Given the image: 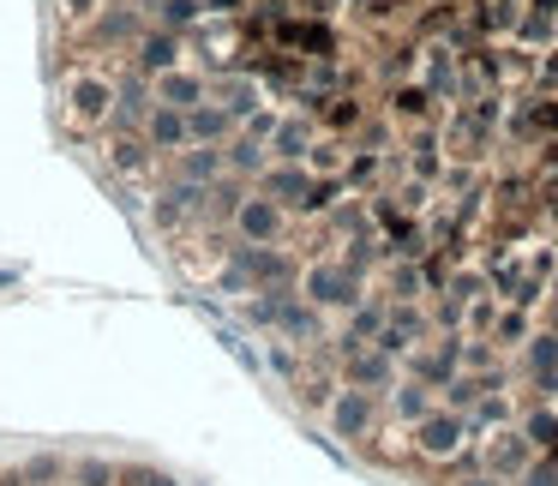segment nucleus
I'll use <instances>...</instances> for the list:
<instances>
[{"label": "nucleus", "mask_w": 558, "mask_h": 486, "mask_svg": "<svg viewBox=\"0 0 558 486\" xmlns=\"http://www.w3.org/2000/svg\"><path fill=\"white\" fill-rule=\"evenodd\" d=\"M61 114H66L73 133H102L109 114H114V85L102 73H73L61 90Z\"/></svg>", "instance_id": "nucleus-1"}, {"label": "nucleus", "mask_w": 558, "mask_h": 486, "mask_svg": "<svg viewBox=\"0 0 558 486\" xmlns=\"http://www.w3.org/2000/svg\"><path fill=\"white\" fill-rule=\"evenodd\" d=\"M301 301L306 306H337V313H354V306L366 301V289H361V277H349V270L337 265V258H313V265L301 270Z\"/></svg>", "instance_id": "nucleus-2"}, {"label": "nucleus", "mask_w": 558, "mask_h": 486, "mask_svg": "<svg viewBox=\"0 0 558 486\" xmlns=\"http://www.w3.org/2000/svg\"><path fill=\"white\" fill-rule=\"evenodd\" d=\"M325 426H330V438H342V445H361V438H373V426H378V397L337 385V397L325 402Z\"/></svg>", "instance_id": "nucleus-3"}, {"label": "nucleus", "mask_w": 558, "mask_h": 486, "mask_svg": "<svg viewBox=\"0 0 558 486\" xmlns=\"http://www.w3.org/2000/svg\"><path fill=\"white\" fill-rule=\"evenodd\" d=\"M409 433H414V457H426V462H450L457 450L474 445L469 421H462V414H450V409H433L421 426H409Z\"/></svg>", "instance_id": "nucleus-4"}, {"label": "nucleus", "mask_w": 558, "mask_h": 486, "mask_svg": "<svg viewBox=\"0 0 558 486\" xmlns=\"http://www.w3.org/2000/svg\"><path fill=\"white\" fill-rule=\"evenodd\" d=\"M229 222H234V241L241 246H277L282 241V205L265 193H241Z\"/></svg>", "instance_id": "nucleus-5"}, {"label": "nucleus", "mask_w": 558, "mask_h": 486, "mask_svg": "<svg viewBox=\"0 0 558 486\" xmlns=\"http://www.w3.org/2000/svg\"><path fill=\"white\" fill-rule=\"evenodd\" d=\"M181 49H186V42L174 37V31L145 25V31H138V42L126 49V73H138V78H162V73H174V66H181Z\"/></svg>", "instance_id": "nucleus-6"}, {"label": "nucleus", "mask_w": 558, "mask_h": 486, "mask_svg": "<svg viewBox=\"0 0 558 486\" xmlns=\"http://www.w3.org/2000/svg\"><path fill=\"white\" fill-rule=\"evenodd\" d=\"M138 7H121V0H109L97 19H90V31H85V42L90 49H109V54H126L138 42Z\"/></svg>", "instance_id": "nucleus-7"}, {"label": "nucleus", "mask_w": 558, "mask_h": 486, "mask_svg": "<svg viewBox=\"0 0 558 486\" xmlns=\"http://www.w3.org/2000/svg\"><path fill=\"white\" fill-rule=\"evenodd\" d=\"M337 361H342V385H349V390L385 397V390L397 385V361L378 354V349H349V354H337Z\"/></svg>", "instance_id": "nucleus-8"}, {"label": "nucleus", "mask_w": 558, "mask_h": 486, "mask_svg": "<svg viewBox=\"0 0 558 486\" xmlns=\"http://www.w3.org/2000/svg\"><path fill=\"white\" fill-rule=\"evenodd\" d=\"M529 462H534V445L517 433V426H505L498 438H481V469L493 474V481H505V486H510L522 469H529Z\"/></svg>", "instance_id": "nucleus-9"}, {"label": "nucleus", "mask_w": 558, "mask_h": 486, "mask_svg": "<svg viewBox=\"0 0 558 486\" xmlns=\"http://www.w3.org/2000/svg\"><path fill=\"white\" fill-rule=\"evenodd\" d=\"M150 97L162 102V109H198V102L210 97V73H198V66H174V73H162V78H150Z\"/></svg>", "instance_id": "nucleus-10"}, {"label": "nucleus", "mask_w": 558, "mask_h": 486, "mask_svg": "<svg viewBox=\"0 0 558 486\" xmlns=\"http://www.w3.org/2000/svg\"><path fill=\"white\" fill-rule=\"evenodd\" d=\"M462 349H469V337H445L438 349H426V354L414 349V354H409V373L421 378L426 390H445L450 378L462 373Z\"/></svg>", "instance_id": "nucleus-11"}, {"label": "nucleus", "mask_w": 558, "mask_h": 486, "mask_svg": "<svg viewBox=\"0 0 558 486\" xmlns=\"http://www.w3.org/2000/svg\"><path fill=\"white\" fill-rule=\"evenodd\" d=\"M157 109V97H150V78L126 73L121 85H114V114H109V133H145V114Z\"/></svg>", "instance_id": "nucleus-12"}, {"label": "nucleus", "mask_w": 558, "mask_h": 486, "mask_svg": "<svg viewBox=\"0 0 558 486\" xmlns=\"http://www.w3.org/2000/svg\"><path fill=\"white\" fill-rule=\"evenodd\" d=\"M258 181H265V198H277V205L306 210V198H313V169H306V162H270Z\"/></svg>", "instance_id": "nucleus-13"}, {"label": "nucleus", "mask_w": 558, "mask_h": 486, "mask_svg": "<svg viewBox=\"0 0 558 486\" xmlns=\"http://www.w3.org/2000/svg\"><path fill=\"white\" fill-rule=\"evenodd\" d=\"M522 373H529V385L541 390V397L558 390V337L553 330H541V337L522 342Z\"/></svg>", "instance_id": "nucleus-14"}, {"label": "nucleus", "mask_w": 558, "mask_h": 486, "mask_svg": "<svg viewBox=\"0 0 558 486\" xmlns=\"http://www.w3.org/2000/svg\"><path fill=\"white\" fill-rule=\"evenodd\" d=\"M210 102H217L222 114H229V121H246V114H258L265 109V90H258V78H217V85H210Z\"/></svg>", "instance_id": "nucleus-15"}, {"label": "nucleus", "mask_w": 558, "mask_h": 486, "mask_svg": "<svg viewBox=\"0 0 558 486\" xmlns=\"http://www.w3.org/2000/svg\"><path fill=\"white\" fill-rule=\"evenodd\" d=\"M222 174H229V162H222V145H186L181 157H174V181L217 186Z\"/></svg>", "instance_id": "nucleus-16"}, {"label": "nucleus", "mask_w": 558, "mask_h": 486, "mask_svg": "<svg viewBox=\"0 0 558 486\" xmlns=\"http://www.w3.org/2000/svg\"><path fill=\"white\" fill-rule=\"evenodd\" d=\"M145 145L157 150V157H181V150H186V114L157 102V109L145 114Z\"/></svg>", "instance_id": "nucleus-17"}, {"label": "nucleus", "mask_w": 558, "mask_h": 486, "mask_svg": "<svg viewBox=\"0 0 558 486\" xmlns=\"http://www.w3.org/2000/svg\"><path fill=\"white\" fill-rule=\"evenodd\" d=\"M102 169L109 174H145L150 169V145H145V133H109V145H102Z\"/></svg>", "instance_id": "nucleus-18"}, {"label": "nucleus", "mask_w": 558, "mask_h": 486, "mask_svg": "<svg viewBox=\"0 0 558 486\" xmlns=\"http://www.w3.org/2000/svg\"><path fill=\"white\" fill-rule=\"evenodd\" d=\"M313 150V121L306 114H282L277 133H270V162H306Z\"/></svg>", "instance_id": "nucleus-19"}, {"label": "nucleus", "mask_w": 558, "mask_h": 486, "mask_svg": "<svg viewBox=\"0 0 558 486\" xmlns=\"http://www.w3.org/2000/svg\"><path fill=\"white\" fill-rule=\"evenodd\" d=\"M229 133H234V121L210 97L198 109H186V145H229Z\"/></svg>", "instance_id": "nucleus-20"}, {"label": "nucleus", "mask_w": 558, "mask_h": 486, "mask_svg": "<svg viewBox=\"0 0 558 486\" xmlns=\"http://www.w3.org/2000/svg\"><path fill=\"white\" fill-rule=\"evenodd\" d=\"M433 390L421 385V378H402V385H390V414H397V426H421L426 414H433Z\"/></svg>", "instance_id": "nucleus-21"}, {"label": "nucleus", "mask_w": 558, "mask_h": 486, "mask_svg": "<svg viewBox=\"0 0 558 486\" xmlns=\"http://www.w3.org/2000/svg\"><path fill=\"white\" fill-rule=\"evenodd\" d=\"M222 162H229V174L234 181H241V174H265L270 169V150L265 145H253V138H229V145H222Z\"/></svg>", "instance_id": "nucleus-22"}, {"label": "nucleus", "mask_w": 558, "mask_h": 486, "mask_svg": "<svg viewBox=\"0 0 558 486\" xmlns=\"http://www.w3.org/2000/svg\"><path fill=\"white\" fill-rule=\"evenodd\" d=\"M517 433L529 438L534 450H558V409H529Z\"/></svg>", "instance_id": "nucleus-23"}, {"label": "nucleus", "mask_w": 558, "mask_h": 486, "mask_svg": "<svg viewBox=\"0 0 558 486\" xmlns=\"http://www.w3.org/2000/svg\"><path fill=\"white\" fill-rule=\"evenodd\" d=\"M493 342H505V349H522V342H529V313H522V306L498 313V318H493Z\"/></svg>", "instance_id": "nucleus-24"}, {"label": "nucleus", "mask_w": 558, "mask_h": 486, "mask_svg": "<svg viewBox=\"0 0 558 486\" xmlns=\"http://www.w3.org/2000/svg\"><path fill=\"white\" fill-rule=\"evenodd\" d=\"M421 289H426V277L414 265H390V301H421Z\"/></svg>", "instance_id": "nucleus-25"}, {"label": "nucleus", "mask_w": 558, "mask_h": 486, "mask_svg": "<svg viewBox=\"0 0 558 486\" xmlns=\"http://www.w3.org/2000/svg\"><path fill=\"white\" fill-rule=\"evenodd\" d=\"M54 7H61L66 25H90V19H97L102 7H109V0H54Z\"/></svg>", "instance_id": "nucleus-26"}, {"label": "nucleus", "mask_w": 558, "mask_h": 486, "mask_svg": "<svg viewBox=\"0 0 558 486\" xmlns=\"http://www.w3.org/2000/svg\"><path fill=\"white\" fill-rule=\"evenodd\" d=\"M318 114H325V126H354V121H361V109H354V102H349V97H337V102H325V109H318Z\"/></svg>", "instance_id": "nucleus-27"}, {"label": "nucleus", "mask_w": 558, "mask_h": 486, "mask_svg": "<svg viewBox=\"0 0 558 486\" xmlns=\"http://www.w3.org/2000/svg\"><path fill=\"white\" fill-rule=\"evenodd\" d=\"M397 114H426V90H402V97H397Z\"/></svg>", "instance_id": "nucleus-28"}, {"label": "nucleus", "mask_w": 558, "mask_h": 486, "mask_svg": "<svg viewBox=\"0 0 558 486\" xmlns=\"http://www.w3.org/2000/svg\"><path fill=\"white\" fill-rule=\"evenodd\" d=\"M457 486H505V481H493V474H486V469H474V474H462Z\"/></svg>", "instance_id": "nucleus-29"}, {"label": "nucleus", "mask_w": 558, "mask_h": 486, "mask_svg": "<svg viewBox=\"0 0 558 486\" xmlns=\"http://www.w3.org/2000/svg\"><path fill=\"white\" fill-rule=\"evenodd\" d=\"M546 318H553V337H558V294H553V306H546Z\"/></svg>", "instance_id": "nucleus-30"}]
</instances>
